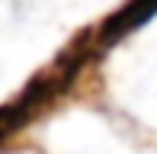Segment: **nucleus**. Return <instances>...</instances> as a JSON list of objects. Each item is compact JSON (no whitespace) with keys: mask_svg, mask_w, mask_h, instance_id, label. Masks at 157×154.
I'll return each instance as SVG.
<instances>
[{"mask_svg":"<svg viewBox=\"0 0 157 154\" xmlns=\"http://www.w3.org/2000/svg\"><path fill=\"white\" fill-rule=\"evenodd\" d=\"M154 16H157V0H128L122 10H116L99 26L96 39H99V45H116L119 39H125L128 32L141 29V26H144L147 19H154Z\"/></svg>","mask_w":157,"mask_h":154,"instance_id":"1","label":"nucleus"}]
</instances>
